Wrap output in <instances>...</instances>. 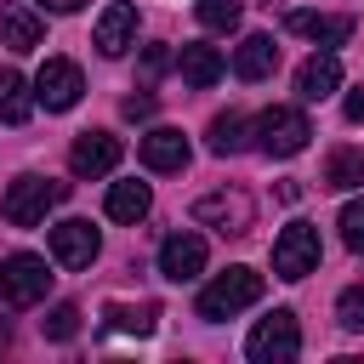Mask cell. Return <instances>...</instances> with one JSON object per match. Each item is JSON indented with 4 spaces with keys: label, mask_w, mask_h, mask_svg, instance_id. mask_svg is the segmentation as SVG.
Listing matches in <instances>:
<instances>
[{
    "label": "cell",
    "mask_w": 364,
    "mask_h": 364,
    "mask_svg": "<svg viewBox=\"0 0 364 364\" xmlns=\"http://www.w3.org/2000/svg\"><path fill=\"white\" fill-rule=\"evenodd\" d=\"M341 114H347V125H364V85L347 97V108H341Z\"/></svg>",
    "instance_id": "f546056e"
},
{
    "label": "cell",
    "mask_w": 364,
    "mask_h": 364,
    "mask_svg": "<svg viewBox=\"0 0 364 364\" xmlns=\"http://www.w3.org/2000/svg\"><path fill=\"white\" fill-rule=\"evenodd\" d=\"M193 11H199V23H205V28H216V34L239 28V0H199Z\"/></svg>",
    "instance_id": "cb8c5ba5"
},
{
    "label": "cell",
    "mask_w": 364,
    "mask_h": 364,
    "mask_svg": "<svg viewBox=\"0 0 364 364\" xmlns=\"http://www.w3.org/2000/svg\"><path fill=\"white\" fill-rule=\"evenodd\" d=\"M193 222L216 228V233H250V193H205L193 199Z\"/></svg>",
    "instance_id": "ba28073f"
},
{
    "label": "cell",
    "mask_w": 364,
    "mask_h": 364,
    "mask_svg": "<svg viewBox=\"0 0 364 364\" xmlns=\"http://www.w3.org/2000/svg\"><path fill=\"white\" fill-rule=\"evenodd\" d=\"M142 165H148V171H182V165H188V136H182L176 125H154V131L142 136Z\"/></svg>",
    "instance_id": "9a60e30c"
},
{
    "label": "cell",
    "mask_w": 364,
    "mask_h": 364,
    "mask_svg": "<svg viewBox=\"0 0 364 364\" xmlns=\"http://www.w3.org/2000/svg\"><path fill=\"white\" fill-rule=\"evenodd\" d=\"M250 301H262V273H256V267H228V273H216V279L199 290V318H205V324H222V318L245 313Z\"/></svg>",
    "instance_id": "6da1fadb"
},
{
    "label": "cell",
    "mask_w": 364,
    "mask_h": 364,
    "mask_svg": "<svg viewBox=\"0 0 364 364\" xmlns=\"http://www.w3.org/2000/svg\"><path fill=\"white\" fill-rule=\"evenodd\" d=\"M57 199H63V182H51V176H17L6 188V199H0V210H6L11 228H40Z\"/></svg>",
    "instance_id": "3957f363"
},
{
    "label": "cell",
    "mask_w": 364,
    "mask_h": 364,
    "mask_svg": "<svg viewBox=\"0 0 364 364\" xmlns=\"http://www.w3.org/2000/svg\"><path fill=\"white\" fill-rule=\"evenodd\" d=\"M154 114V97H125V119H148Z\"/></svg>",
    "instance_id": "f1b7e54d"
},
{
    "label": "cell",
    "mask_w": 364,
    "mask_h": 364,
    "mask_svg": "<svg viewBox=\"0 0 364 364\" xmlns=\"http://www.w3.org/2000/svg\"><path fill=\"white\" fill-rule=\"evenodd\" d=\"M313 267H318V228L313 222L279 228V239H273V273L279 279H307Z\"/></svg>",
    "instance_id": "8992f818"
},
{
    "label": "cell",
    "mask_w": 364,
    "mask_h": 364,
    "mask_svg": "<svg viewBox=\"0 0 364 364\" xmlns=\"http://www.w3.org/2000/svg\"><path fill=\"white\" fill-rule=\"evenodd\" d=\"M119 136H108V131H80L74 136V148H68V165H74V176H108L114 165H119Z\"/></svg>",
    "instance_id": "8fae6325"
},
{
    "label": "cell",
    "mask_w": 364,
    "mask_h": 364,
    "mask_svg": "<svg viewBox=\"0 0 364 364\" xmlns=\"http://www.w3.org/2000/svg\"><path fill=\"white\" fill-rule=\"evenodd\" d=\"M136 46V6L131 0H114L102 17H97V51L102 57H119Z\"/></svg>",
    "instance_id": "4fadbf2b"
},
{
    "label": "cell",
    "mask_w": 364,
    "mask_h": 364,
    "mask_svg": "<svg viewBox=\"0 0 364 364\" xmlns=\"http://www.w3.org/2000/svg\"><path fill=\"white\" fill-rule=\"evenodd\" d=\"M165 63H171V51H165V46H148V51H142V85H148V80H159V74H165Z\"/></svg>",
    "instance_id": "83f0119b"
},
{
    "label": "cell",
    "mask_w": 364,
    "mask_h": 364,
    "mask_svg": "<svg viewBox=\"0 0 364 364\" xmlns=\"http://www.w3.org/2000/svg\"><path fill=\"white\" fill-rule=\"evenodd\" d=\"M97 250H102V239H97V228H91L85 216H68V222L51 228V256H57L63 267H91Z\"/></svg>",
    "instance_id": "9c48e42d"
},
{
    "label": "cell",
    "mask_w": 364,
    "mask_h": 364,
    "mask_svg": "<svg viewBox=\"0 0 364 364\" xmlns=\"http://www.w3.org/2000/svg\"><path fill=\"white\" fill-rule=\"evenodd\" d=\"M108 324L114 330H125V336H154V324H159V307L154 301H142V307H108Z\"/></svg>",
    "instance_id": "603a6c76"
},
{
    "label": "cell",
    "mask_w": 364,
    "mask_h": 364,
    "mask_svg": "<svg viewBox=\"0 0 364 364\" xmlns=\"http://www.w3.org/2000/svg\"><path fill=\"white\" fill-rule=\"evenodd\" d=\"M336 318H341V330H364V284L341 290V301H336Z\"/></svg>",
    "instance_id": "4316f807"
},
{
    "label": "cell",
    "mask_w": 364,
    "mask_h": 364,
    "mask_svg": "<svg viewBox=\"0 0 364 364\" xmlns=\"http://www.w3.org/2000/svg\"><path fill=\"white\" fill-rule=\"evenodd\" d=\"M40 40H46V17L28 0H6L0 6V46L6 51H34Z\"/></svg>",
    "instance_id": "7c38bea8"
},
{
    "label": "cell",
    "mask_w": 364,
    "mask_h": 364,
    "mask_svg": "<svg viewBox=\"0 0 364 364\" xmlns=\"http://www.w3.org/2000/svg\"><path fill=\"white\" fill-rule=\"evenodd\" d=\"M176 68H182V80H188L193 91H210V85L228 74V57H222L216 46H182V51H176Z\"/></svg>",
    "instance_id": "ac0fdd59"
},
{
    "label": "cell",
    "mask_w": 364,
    "mask_h": 364,
    "mask_svg": "<svg viewBox=\"0 0 364 364\" xmlns=\"http://www.w3.org/2000/svg\"><path fill=\"white\" fill-rule=\"evenodd\" d=\"M336 228H341V245L364 256V199H347L341 216H336Z\"/></svg>",
    "instance_id": "d4e9b609"
},
{
    "label": "cell",
    "mask_w": 364,
    "mask_h": 364,
    "mask_svg": "<svg viewBox=\"0 0 364 364\" xmlns=\"http://www.w3.org/2000/svg\"><path fill=\"white\" fill-rule=\"evenodd\" d=\"M336 85H341V63H336V51H318V57H307V63L296 68V97H301V102H324Z\"/></svg>",
    "instance_id": "5bb4252c"
},
{
    "label": "cell",
    "mask_w": 364,
    "mask_h": 364,
    "mask_svg": "<svg viewBox=\"0 0 364 364\" xmlns=\"http://www.w3.org/2000/svg\"><path fill=\"white\" fill-rule=\"evenodd\" d=\"M273 68H279V46H273V34H245L239 51H233V74L256 85V80H267Z\"/></svg>",
    "instance_id": "e0dca14e"
},
{
    "label": "cell",
    "mask_w": 364,
    "mask_h": 364,
    "mask_svg": "<svg viewBox=\"0 0 364 364\" xmlns=\"http://www.w3.org/2000/svg\"><path fill=\"white\" fill-rule=\"evenodd\" d=\"M159 273H165L171 284H188V279H199V273H205V239H199L193 228L171 233V239L159 245Z\"/></svg>",
    "instance_id": "30bf717a"
},
{
    "label": "cell",
    "mask_w": 364,
    "mask_h": 364,
    "mask_svg": "<svg viewBox=\"0 0 364 364\" xmlns=\"http://www.w3.org/2000/svg\"><path fill=\"white\" fill-rule=\"evenodd\" d=\"M74 330H80V307H74V301H57V307L46 313V336H51V341H68Z\"/></svg>",
    "instance_id": "484cf974"
},
{
    "label": "cell",
    "mask_w": 364,
    "mask_h": 364,
    "mask_svg": "<svg viewBox=\"0 0 364 364\" xmlns=\"http://www.w3.org/2000/svg\"><path fill=\"white\" fill-rule=\"evenodd\" d=\"M80 91H85V80L68 57H46V68L34 74V102H46L51 114H68L80 102Z\"/></svg>",
    "instance_id": "52a82bcc"
},
{
    "label": "cell",
    "mask_w": 364,
    "mask_h": 364,
    "mask_svg": "<svg viewBox=\"0 0 364 364\" xmlns=\"http://www.w3.org/2000/svg\"><path fill=\"white\" fill-rule=\"evenodd\" d=\"M40 6H46V11H80L85 0H40Z\"/></svg>",
    "instance_id": "4dcf8cb0"
},
{
    "label": "cell",
    "mask_w": 364,
    "mask_h": 364,
    "mask_svg": "<svg viewBox=\"0 0 364 364\" xmlns=\"http://www.w3.org/2000/svg\"><path fill=\"white\" fill-rule=\"evenodd\" d=\"M307 136H313V125H307L301 108H267V114L256 119V148H262L267 159H290V154H301Z\"/></svg>",
    "instance_id": "5b68a950"
},
{
    "label": "cell",
    "mask_w": 364,
    "mask_h": 364,
    "mask_svg": "<svg viewBox=\"0 0 364 364\" xmlns=\"http://www.w3.org/2000/svg\"><path fill=\"white\" fill-rule=\"evenodd\" d=\"M364 182V148H336L324 165V188H358Z\"/></svg>",
    "instance_id": "44dd1931"
},
{
    "label": "cell",
    "mask_w": 364,
    "mask_h": 364,
    "mask_svg": "<svg viewBox=\"0 0 364 364\" xmlns=\"http://www.w3.org/2000/svg\"><path fill=\"white\" fill-rule=\"evenodd\" d=\"M34 114V91H28V80L17 74V68H0V119L6 125H23Z\"/></svg>",
    "instance_id": "ffe728a7"
},
{
    "label": "cell",
    "mask_w": 364,
    "mask_h": 364,
    "mask_svg": "<svg viewBox=\"0 0 364 364\" xmlns=\"http://www.w3.org/2000/svg\"><path fill=\"white\" fill-rule=\"evenodd\" d=\"M46 290H51V267H46V256L17 250V256L0 262V296H6L11 307H34V301H46Z\"/></svg>",
    "instance_id": "277c9868"
},
{
    "label": "cell",
    "mask_w": 364,
    "mask_h": 364,
    "mask_svg": "<svg viewBox=\"0 0 364 364\" xmlns=\"http://www.w3.org/2000/svg\"><path fill=\"white\" fill-rule=\"evenodd\" d=\"M102 210H108L114 222H131V228H136V222H142V216L154 210V193H148V182H114V188H108V205H102Z\"/></svg>",
    "instance_id": "d6986e66"
},
{
    "label": "cell",
    "mask_w": 364,
    "mask_h": 364,
    "mask_svg": "<svg viewBox=\"0 0 364 364\" xmlns=\"http://www.w3.org/2000/svg\"><path fill=\"white\" fill-rule=\"evenodd\" d=\"M245 353H250V364H290V358L301 353V330H296V313H290V307H273V313H267V318L250 330Z\"/></svg>",
    "instance_id": "7a4b0ae2"
},
{
    "label": "cell",
    "mask_w": 364,
    "mask_h": 364,
    "mask_svg": "<svg viewBox=\"0 0 364 364\" xmlns=\"http://www.w3.org/2000/svg\"><path fill=\"white\" fill-rule=\"evenodd\" d=\"M239 148H245V114H233V108H228V114H216V119H210V154H216V159H228V154H239Z\"/></svg>",
    "instance_id": "7402d4cb"
},
{
    "label": "cell",
    "mask_w": 364,
    "mask_h": 364,
    "mask_svg": "<svg viewBox=\"0 0 364 364\" xmlns=\"http://www.w3.org/2000/svg\"><path fill=\"white\" fill-rule=\"evenodd\" d=\"M284 28L313 40V46H341L353 34V17H324V11H284Z\"/></svg>",
    "instance_id": "2e32d148"
}]
</instances>
